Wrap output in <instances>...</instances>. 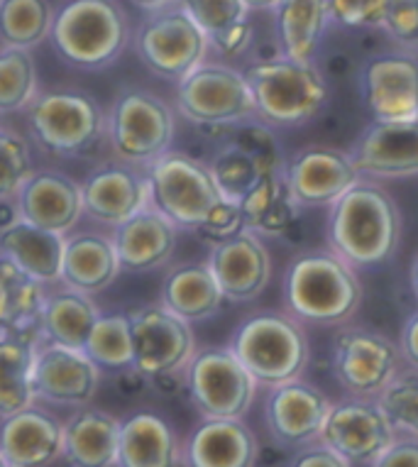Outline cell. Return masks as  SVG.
Instances as JSON below:
<instances>
[{"label":"cell","mask_w":418,"mask_h":467,"mask_svg":"<svg viewBox=\"0 0 418 467\" xmlns=\"http://www.w3.org/2000/svg\"><path fill=\"white\" fill-rule=\"evenodd\" d=\"M328 250L355 269L387 262L402 240V211L384 186L360 182L330 206Z\"/></svg>","instance_id":"6da1fadb"},{"label":"cell","mask_w":418,"mask_h":467,"mask_svg":"<svg viewBox=\"0 0 418 467\" xmlns=\"http://www.w3.org/2000/svg\"><path fill=\"white\" fill-rule=\"evenodd\" d=\"M282 301L298 323L345 326L362 306V282L358 269L333 250H308L284 272Z\"/></svg>","instance_id":"7a4b0ae2"},{"label":"cell","mask_w":418,"mask_h":467,"mask_svg":"<svg viewBox=\"0 0 418 467\" xmlns=\"http://www.w3.org/2000/svg\"><path fill=\"white\" fill-rule=\"evenodd\" d=\"M130 39V16L118 0H64L49 42L71 69L103 71L120 59Z\"/></svg>","instance_id":"3957f363"},{"label":"cell","mask_w":418,"mask_h":467,"mask_svg":"<svg viewBox=\"0 0 418 467\" xmlns=\"http://www.w3.org/2000/svg\"><path fill=\"white\" fill-rule=\"evenodd\" d=\"M228 348L257 387L265 389L301 379L311 360L304 323L291 318L287 311H262L245 318L230 337Z\"/></svg>","instance_id":"277c9868"},{"label":"cell","mask_w":418,"mask_h":467,"mask_svg":"<svg viewBox=\"0 0 418 467\" xmlns=\"http://www.w3.org/2000/svg\"><path fill=\"white\" fill-rule=\"evenodd\" d=\"M257 120L269 128H297L313 120L328 103V84L316 64L294 62L284 54L250 62L243 69Z\"/></svg>","instance_id":"5b68a950"},{"label":"cell","mask_w":418,"mask_h":467,"mask_svg":"<svg viewBox=\"0 0 418 467\" xmlns=\"http://www.w3.org/2000/svg\"><path fill=\"white\" fill-rule=\"evenodd\" d=\"M176 115L167 100L142 86H122L106 110V140L115 160L135 169L152 167L172 152Z\"/></svg>","instance_id":"8992f818"},{"label":"cell","mask_w":418,"mask_h":467,"mask_svg":"<svg viewBox=\"0 0 418 467\" xmlns=\"http://www.w3.org/2000/svg\"><path fill=\"white\" fill-rule=\"evenodd\" d=\"M35 145L52 157H81L106 138V110L78 88H52L25 110Z\"/></svg>","instance_id":"52a82bcc"},{"label":"cell","mask_w":418,"mask_h":467,"mask_svg":"<svg viewBox=\"0 0 418 467\" xmlns=\"http://www.w3.org/2000/svg\"><path fill=\"white\" fill-rule=\"evenodd\" d=\"M150 201L179 230L196 233L223 201L214 171L186 152H167L147 169Z\"/></svg>","instance_id":"ba28073f"},{"label":"cell","mask_w":418,"mask_h":467,"mask_svg":"<svg viewBox=\"0 0 418 467\" xmlns=\"http://www.w3.org/2000/svg\"><path fill=\"white\" fill-rule=\"evenodd\" d=\"M176 110L201 128H237L257 118L245 74L221 62L201 64L179 81Z\"/></svg>","instance_id":"9c48e42d"},{"label":"cell","mask_w":418,"mask_h":467,"mask_svg":"<svg viewBox=\"0 0 418 467\" xmlns=\"http://www.w3.org/2000/svg\"><path fill=\"white\" fill-rule=\"evenodd\" d=\"M132 42L140 62L154 77L176 84L205 64V57L211 52L208 39L193 23V17L182 8V3L157 13H147L142 23L137 25Z\"/></svg>","instance_id":"30bf717a"},{"label":"cell","mask_w":418,"mask_h":467,"mask_svg":"<svg viewBox=\"0 0 418 467\" xmlns=\"http://www.w3.org/2000/svg\"><path fill=\"white\" fill-rule=\"evenodd\" d=\"M132 330V372L150 382L183 375L196 355L191 323L162 304H145L128 311Z\"/></svg>","instance_id":"8fae6325"},{"label":"cell","mask_w":418,"mask_h":467,"mask_svg":"<svg viewBox=\"0 0 418 467\" xmlns=\"http://www.w3.org/2000/svg\"><path fill=\"white\" fill-rule=\"evenodd\" d=\"M183 384L204 419H243L259 389L230 348L196 350L183 372Z\"/></svg>","instance_id":"7c38bea8"},{"label":"cell","mask_w":418,"mask_h":467,"mask_svg":"<svg viewBox=\"0 0 418 467\" xmlns=\"http://www.w3.org/2000/svg\"><path fill=\"white\" fill-rule=\"evenodd\" d=\"M402 350L384 333L342 328L333 343L335 379L350 397L377 399L402 372Z\"/></svg>","instance_id":"4fadbf2b"},{"label":"cell","mask_w":418,"mask_h":467,"mask_svg":"<svg viewBox=\"0 0 418 467\" xmlns=\"http://www.w3.org/2000/svg\"><path fill=\"white\" fill-rule=\"evenodd\" d=\"M396 438L399 433L377 399L348 397L333 401L319 443L328 445L352 465H372L394 445Z\"/></svg>","instance_id":"5bb4252c"},{"label":"cell","mask_w":418,"mask_h":467,"mask_svg":"<svg viewBox=\"0 0 418 467\" xmlns=\"http://www.w3.org/2000/svg\"><path fill=\"white\" fill-rule=\"evenodd\" d=\"M360 96L374 123L418 120V57L377 54L360 71Z\"/></svg>","instance_id":"9a60e30c"},{"label":"cell","mask_w":418,"mask_h":467,"mask_svg":"<svg viewBox=\"0 0 418 467\" xmlns=\"http://www.w3.org/2000/svg\"><path fill=\"white\" fill-rule=\"evenodd\" d=\"M284 182L298 208L333 206L362 182L350 152L335 147H304L284 164Z\"/></svg>","instance_id":"2e32d148"},{"label":"cell","mask_w":418,"mask_h":467,"mask_svg":"<svg viewBox=\"0 0 418 467\" xmlns=\"http://www.w3.org/2000/svg\"><path fill=\"white\" fill-rule=\"evenodd\" d=\"M333 401L311 382L294 379L266 391L265 423L274 443L282 448H306L319 443L320 431Z\"/></svg>","instance_id":"e0dca14e"},{"label":"cell","mask_w":418,"mask_h":467,"mask_svg":"<svg viewBox=\"0 0 418 467\" xmlns=\"http://www.w3.org/2000/svg\"><path fill=\"white\" fill-rule=\"evenodd\" d=\"M100 384V368L77 348L42 343L35 360L37 401L67 409L91 406Z\"/></svg>","instance_id":"ac0fdd59"},{"label":"cell","mask_w":418,"mask_h":467,"mask_svg":"<svg viewBox=\"0 0 418 467\" xmlns=\"http://www.w3.org/2000/svg\"><path fill=\"white\" fill-rule=\"evenodd\" d=\"M20 221L67 238L84 215V193L77 179L57 169H35L16 196Z\"/></svg>","instance_id":"d6986e66"},{"label":"cell","mask_w":418,"mask_h":467,"mask_svg":"<svg viewBox=\"0 0 418 467\" xmlns=\"http://www.w3.org/2000/svg\"><path fill=\"white\" fill-rule=\"evenodd\" d=\"M84 193V213L91 221L118 228L140 211L152 206L150 182L142 169L128 167L122 161H110L93 169L81 184Z\"/></svg>","instance_id":"ffe728a7"},{"label":"cell","mask_w":418,"mask_h":467,"mask_svg":"<svg viewBox=\"0 0 418 467\" xmlns=\"http://www.w3.org/2000/svg\"><path fill=\"white\" fill-rule=\"evenodd\" d=\"M348 152L362 177H418V120L370 123Z\"/></svg>","instance_id":"44dd1931"},{"label":"cell","mask_w":418,"mask_h":467,"mask_svg":"<svg viewBox=\"0 0 418 467\" xmlns=\"http://www.w3.org/2000/svg\"><path fill=\"white\" fill-rule=\"evenodd\" d=\"M205 262L214 272L223 296L233 304L257 299L272 276V257L262 238L250 230H243L235 238L211 247Z\"/></svg>","instance_id":"7402d4cb"},{"label":"cell","mask_w":418,"mask_h":467,"mask_svg":"<svg viewBox=\"0 0 418 467\" xmlns=\"http://www.w3.org/2000/svg\"><path fill=\"white\" fill-rule=\"evenodd\" d=\"M0 455L10 467H52L64 458V421L37 404L0 419Z\"/></svg>","instance_id":"603a6c76"},{"label":"cell","mask_w":418,"mask_h":467,"mask_svg":"<svg viewBox=\"0 0 418 467\" xmlns=\"http://www.w3.org/2000/svg\"><path fill=\"white\" fill-rule=\"evenodd\" d=\"M257 436L243 419H204L182 443V467H255Z\"/></svg>","instance_id":"cb8c5ba5"},{"label":"cell","mask_w":418,"mask_h":467,"mask_svg":"<svg viewBox=\"0 0 418 467\" xmlns=\"http://www.w3.org/2000/svg\"><path fill=\"white\" fill-rule=\"evenodd\" d=\"M113 243L122 272L145 275L169 265L174 257L179 228L157 208H145L113 230Z\"/></svg>","instance_id":"d4e9b609"},{"label":"cell","mask_w":418,"mask_h":467,"mask_svg":"<svg viewBox=\"0 0 418 467\" xmlns=\"http://www.w3.org/2000/svg\"><path fill=\"white\" fill-rule=\"evenodd\" d=\"M122 421L96 406L64 419V462L68 467H118Z\"/></svg>","instance_id":"484cf974"},{"label":"cell","mask_w":418,"mask_h":467,"mask_svg":"<svg viewBox=\"0 0 418 467\" xmlns=\"http://www.w3.org/2000/svg\"><path fill=\"white\" fill-rule=\"evenodd\" d=\"M120 272L113 238H108L103 233H91V230L64 238L61 284L68 289L96 296L100 291H106Z\"/></svg>","instance_id":"4316f807"},{"label":"cell","mask_w":418,"mask_h":467,"mask_svg":"<svg viewBox=\"0 0 418 467\" xmlns=\"http://www.w3.org/2000/svg\"><path fill=\"white\" fill-rule=\"evenodd\" d=\"M42 333H0V419L16 416L37 404L35 360Z\"/></svg>","instance_id":"83f0119b"},{"label":"cell","mask_w":418,"mask_h":467,"mask_svg":"<svg viewBox=\"0 0 418 467\" xmlns=\"http://www.w3.org/2000/svg\"><path fill=\"white\" fill-rule=\"evenodd\" d=\"M221 286L215 282L208 262H183L167 272L162 282L160 304L186 323L208 321L221 311Z\"/></svg>","instance_id":"f1b7e54d"},{"label":"cell","mask_w":418,"mask_h":467,"mask_svg":"<svg viewBox=\"0 0 418 467\" xmlns=\"http://www.w3.org/2000/svg\"><path fill=\"white\" fill-rule=\"evenodd\" d=\"M118 467H182V441L162 416L137 411L122 421Z\"/></svg>","instance_id":"f546056e"},{"label":"cell","mask_w":418,"mask_h":467,"mask_svg":"<svg viewBox=\"0 0 418 467\" xmlns=\"http://www.w3.org/2000/svg\"><path fill=\"white\" fill-rule=\"evenodd\" d=\"M0 257L17 265L35 282L52 286L61 284L64 238L30 223L16 221L0 230Z\"/></svg>","instance_id":"4dcf8cb0"},{"label":"cell","mask_w":418,"mask_h":467,"mask_svg":"<svg viewBox=\"0 0 418 467\" xmlns=\"http://www.w3.org/2000/svg\"><path fill=\"white\" fill-rule=\"evenodd\" d=\"M100 316L103 314L93 296L59 284V289L47 291L42 304V316H39L42 340L84 350L86 340Z\"/></svg>","instance_id":"1f68e13d"},{"label":"cell","mask_w":418,"mask_h":467,"mask_svg":"<svg viewBox=\"0 0 418 467\" xmlns=\"http://www.w3.org/2000/svg\"><path fill=\"white\" fill-rule=\"evenodd\" d=\"M182 8L223 57H243L255 39L250 8L243 0H182Z\"/></svg>","instance_id":"d6a6232c"},{"label":"cell","mask_w":418,"mask_h":467,"mask_svg":"<svg viewBox=\"0 0 418 467\" xmlns=\"http://www.w3.org/2000/svg\"><path fill=\"white\" fill-rule=\"evenodd\" d=\"M328 23V0H282L274 8L277 39L284 57L294 62L316 64Z\"/></svg>","instance_id":"836d02e7"},{"label":"cell","mask_w":418,"mask_h":467,"mask_svg":"<svg viewBox=\"0 0 418 467\" xmlns=\"http://www.w3.org/2000/svg\"><path fill=\"white\" fill-rule=\"evenodd\" d=\"M47 286L0 257V333L39 330ZM42 333V330H39Z\"/></svg>","instance_id":"e575fe53"},{"label":"cell","mask_w":418,"mask_h":467,"mask_svg":"<svg viewBox=\"0 0 418 467\" xmlns=\"http://www.w3.org/2000/svg\"><path fill=\"white\" fill-rule=\"evenodd\" d=\"M240 208H243L245 230H250L259 238L284 235L301 211L287 189L284 171L259 179L255 189L240 201Z\"/></svg>","instance_id":"d590c367"},{"label":"cell","mask_w":418,"mask_h":467,"mask_svg":"<svg viewBox=\"0 0 418 467\" xmlns=\"http://www.w3.org/2000/svg\"><path fill=\"white\" fill-rule=\"evenodd\" d=\"M52 0H3L0 3V42L32 52L52 37Z\"/></svg>","instance_id":"8d00e7d4"},{"label":"cell","mask_w":418,"mask_h":467,"mask_svg":"<svg viewBox=\"0 0 418 467\" xmlns=\"http://www.w3.org/2000/svg\"><path fill=\"white\" fill-rule=\"evenodd\" d=\"M37 96V62L32 52L0 47V115L25 113Z\"/></svg>","instance_id":"74e56055"},{"label":"cell","mask_w":418,"mask_h":467,"mask_svg":"<svg viewBox=\"0 0 418 467\" xmlns=\"http://www.w3.org/2000/svg\"><path fill=\"white\" fill-rule=\"evenodd\" d=\"M84 353L100 369H132V330L128 314L100 316Z\"/></svg>","instance_id":"f35d334b"},{"label":"cell","mask_w":418,"mask_h":467,"mask_svg":"<svg viewBox=\"0 0 418 467\" xmlns=\"http://www.w3.org/2000/svg\"><path fill=\"white\" fill-rule=\"evenodd\" d=\"M208 167L214 171V179L221 189L223 199L237 201V203L255 189L259 179L269 177V174H265V169L259 167V161L243 145H237L235 140L223 147Z\"/></svg>","instance_id":"ab89813d"},{"label":"cell","mask_w":418,"mask_h":467,"mask_svg":"<svg viewBox=\"0 0 418 467\" xmlns=\"http://www.w3.org/2000/svg\"><path fill=\"white\" fill-rule=\"evenodd\" d=\"M377 404L387 414L399 436L418 441V372L402 369L394 382L377 397Z\"/></svg>","instance_id":"60d3db41"},{"label":"cell","mask_w":418,"mask_h":467,"mask_svg":"<svg viewBox=\"0 0 418 467\" xmlns=\"http://www.w3.org/2000/svg\"><path fill=\"white\" fill-rule=\"evenodd\" d=\"M35 169V154L27 138L10 128H0V201L16 199Z\"/></svg>","instance_id":"b9f144b4"},{"label":"cell","mask_w":418,"mask_h":467,"mask_svg":"<svg viewBox=\"0 0 418 467\" xmlns=\"http://www.w3.org/2000/svg\"><path fill=\"white\" fill-rule=\"evenodd\" d=\"M389 0H328L330 23L345 27H384Z\"/></svg>","instance_id":"7bdbcfd3"},{"label":"cell","mask_w":418,"mask_h":467,"mask_svg":"<svg viewBox=\"0 0 418 467\" xmlns=\"http://www.w3.org/2000/svg\"><path fill=\"white\" fill-rule=\"evenodd\" d=\"M402 52L418 57V0H389L384 27Z\"/></svg>","instance_id":"ee69618b"},{"label":"cell","mask_w":418,"mask_h":467,"mask_svg":"<svg viewBox=\"0 0 418 467\" xmlns=\"http://www.w3.org/2000/svg\"><path fill=\"white\" fill-rule=\"evenodd\" d=\"M243 230L245 218L240 203H237V201L223 199L221 203L214 208V213L205 218L204 225L196 230V235L214 247L218 245V243H225V240L235 238L237 233H243Z\"/></svg>","instance_id":"f6af8a7d"},{"label":"cell","mask_w":418,"mask_h":467,"mask_svg":"<svg viewBox=\"0 0 418 467\" xmlns=\"http://www.w3.org/2000/svg\"><path fill=\"white\" fill-rule=\"evenodd\" d=\"M287 467H352V462L338 455L335 451H330L328 445L323 443H311L301 448V451L289 460Z\"/></svg>","instance_id":"bcb514c9"},{"label":"cell","mask_w":418,"mask_h":467,"mask_svg":"<svg viewBox=\"0 0 418 467\" xmlns=\"http://www.w3.org/2000/svg\"><path fill=\"white\" fill-rule=\"evenodd\" d=\"M370 467H418V441L399 436L394 445L374 460Z\"/></svg>","instance_id":"7dc6e473"},{"label":"cell","mask_w":418,"mask_h":467,"mask_svg":"<svg viewBox=\"0 0 418 467\" xmlns=\"http://www.w3.org/2000/svg\"><path fill=\"white\" fill-rule=\"evenodd\" d=\"M399 350H402L403 362L418 372V311L411 314L409 321L403 323L402 337H399Z\"/></svg>","instance_id":"c3c4849f"},{"label":"cell","mask_w":418,"mask_h":467,"mask_svg":"<svg viewBox=\"0 0 418 467\" xmlns=\"http://www.w3.org/2000/svg\"><path fill=\"white\" fill-rule=\"evenodd\" d=\"M135 8L145 10V13H157V10L172 8V5H179L182 0H130Z\"/></svg>","instance_id":"681fc988"},{"label":"cell","mask_w":418,"mask_h":467,"mask_svg":"<svg viewBox=\"0 0 418 467\" xmlns=\"http://www.w3.org/2000/svg\"><path fill=\"white\" fill-rule=\"evenodd\" d=\"M243 3L250 8V13L252 10H272L274 13V8H277L282 0H243Z\"/></svg>","instance_id":"f907efd6"},{"label":"cell","mask_w":418,"mask_h":467,"mask_svg":"<svg viewBox=\"0 0 418 467\" xmlns=\"http://www.w3.org/2000/svg\"><path fill=\"white\" fill-rule=\"evenodd\" d=\"M411 289H413V294H416L418 299V253L416 257H413V262H411Z\"/></svg>","instance_id":"816d5d0a"},{"label":"cell","mask_w":418,"mask_h":467,"mask_svg":"<svg viewBox=\"0 0 418 467\" xmlns=\"http://www.w3.org/2000/svg\"><path fill=\"white\" fill-rule=\"evenodd\" d=\"M0 467H10L8 462H5V460H3V455H0Z\"/></svg>","instance_id":"f5cc1de1"},{"label":"cell","mask_w":418,"mask_h":467,"mask_svg":"<svg viewBox=\"0 0 418 467\" xmlns=\"http://www.w3.org/2000/svg\"><path fill=\"white\" fill-rule=\"evenodd\" d=\"M0 3H3V0H0Z\"/></svg>","instance_id":"db71d44e"}]
</instances>
